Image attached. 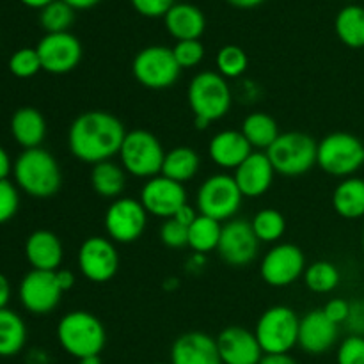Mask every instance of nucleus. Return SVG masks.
Wrapping results in <instances>:
<instances>
[{
  "mask_svg": "<svg viewBox=\"0 0 364 364\" xmlns=\"http://www.w3.org/2000/svg\"><path fill=\"white\" fill-rule=\"evenodd\" d=\"M240 188L230 174H213L206 178L198 191V210L201 215L219 220H231L242 206Z\"/></svg>",
  "mask_w": 364,
  "mask_h": 364,
  "instance_id": "9d476101",
  "label": "nucleus"
},
{
  "mask_svg": "<svg viewBox=\"0 0 364 364\" xmlns=\"http://www.w3.org/2000/svg\"><path fill=\"white\" fill-rule=\"evenodd\" d=\"M173 53L181 70H187V68H196L205 59V46L199 39L178 41L176 46L173 48Z\"/></svg>",
  "mask_w": 364,
  "mask_h": 364,
  "instance_id": "4c0bfd02",
  "label": "nucleus"
},
{
  "mask_svg": "<svg viewBox=\"0 0 364 364\" xmlns=\"http://www.w3.org/2000/svg\"><path fill=\"white\" fill-rule=\"evenodd\" d=\"M220 233H223V224L219 220L199 213L198 219L188 228V247L199 255L217 251Z\"/></svg>",
  "mask_w": 364,
  "mask_h": 364,
  "instance_id": "2f4dec72",
  "label": "nucleus"
},
{
  "mask_svg": "<svg viewBox=\"0 0 364 364\" xmlns=\"http://www.w3.org/2000/svg\"><path fill=\"white\" fill-rule=\"evenodd\" d=\"M27 343V326L16 311L0 309V358H13Z\"/></svg>",
  "mask_w": 364,
  "mask_h": 364,
  "instance_id": "cd10ccee",
  "label": "nucleus"
},
{
  "mask_svg": "<svg viewBox=\"0 0 364 364\" xmlns=\"http://www.w3.org/2000/svg\"><path fill=\"white\" fill-rule=\"evenodd\" d=\"M160 240L166 247L181 249L188 245V228L178 223L176 219H166L160 228Z\"/></svg>",
  "mask_w": 364,
  "mask_h": 364,
  "instance_id": "ea45409f",
  "label": "nucleus"
},
{
  "mask_svg": "<svg viewBox=\"0 0 364 364\" xmlns=\"http://www.w3.org/2000/svg\"><path fill=\"white\" fill-rule=\"evenodd\" d=\"M25 258L32 270H59L64 258V247L60 238L48 230H38L25 240Z\"/></svg>",
  "mask_w": 364,
  "mask_h": 364,
  "instance_id": "4be33fe9",
  "label": "nucleus"
},
{
  "mask_svg": "<svg viewBox=\"0 0 364 364\" xmlns=\"http://www.w3.org/2000/svg\"><path fill=\"white\" fill-rule=\"evenodd\" d=\"M11 73L16 78H32L38 75L41 68V60H39L38 50L36 48H20L9 57L7 63Z\"/></svg>",
  "mask_w": 364,
  "mask_h": 364,
  "instance_id": "e433bc0d",
  "label": "nucleus"
},
{
  "mask_svg": "<svg viewBox=\"0 0 364 364\" xmlns=\"http://www.w3.org/2000/svg\"><path fill=\"white\" fill-rule=\"evenodd\" d=\"M187 96L198 130H206L213 121L223 119L233 102L226 78L217 71H201L196 75L188 84Z\"/></svg>",
  "mask_w": 364,
  "mask_h": 364,
  "instance_id": "7ed1b4c3",
  "label": "nucleus"
},
{
  "mask_svg": "<svg viewBox=\"0 0 364 364\" xmlns=\"http://www.w3.org/2000/svg\"><path fill=\"white\" fill-rule=\"evenodd\" d=\"M301 318L288 306H272L256 323V340L263 354H288L299 341Z\"/></svg>",
  "mask_w": 364,
  "mask_h": 364,
  "instance_id": "6e6552de",
  "label": "nucleus"
},
{
  "mask_svg": "<svg viewBox=\"0 0 364 364\" xmlns=\"http://www.w3.org/2000/svg\"><path fill=\"white\" fill-rule=\"evenodd\" d=\"M306 272V256L295 244H277L263 256L259 276L269 287L284 288L294 284Z\"/></svg>",
  "mask_w": 364,
  "mask_h": 364,
  "instance_id": "ddd939ff",
  "label": "nucleus"
},
{
  "mask_svg": "<svg viewBox=\"0 0 364 364\" xmlns=\"http://www.w3.org/2000/svg\"><path fill=\"white\" fill-rule=\"evenodd\" d=\"M78 270L87 281L103 284L119 270V255L116 244L105 237H89L82 242L77 255Z\"/></svg>",
  "mask_w": 364,
  "mask_h": 364,
  "instance_id": "f8f14e48",
  "label": "nucleus"
},
{
  "mask_svg": "<svg viewBox=\"0 0 364 364\" xmlns=\"http://www.w3.org/2000/svg\"><path fill=\"white\" fill-rule=\"evenodd\" d=\"M21 4H25L27 7H32V9H43L48 4H52L53 0H20Z\"/></svg>",
  "mask_w": 364,
  "mask_h": 364,
  "instance_id": "864d4df0",
  "label": "nucleus"
},
{
  "mask_svg": "<svg viewBox=\"0 0 364 364\" xmlns=\"http://www.w3.org/2000/svg\"><path fill=\"white\" fill-rule=\"evenodd\" d=\"M11 135L23 149L41 148L46 137L45 116L34 107H20L11 117Z\"/></svg>",
  "mask_w": 364,
  "mask_h": 364,
  "instance_id": "b1692460",
  "label": "nucleus"
},
{
  "mask_svg": "<svg viewBox=\"0 0 364 364\" xmlns=\"http://www.w3.org/2000/svg\"><path fill=\"white\" fill-rule=\"evenodd\" d=\"M171 364H223L215 338L192 331L176 338L171 348Z\"/></svg>",
  "mask_w": 364,
  "mask_h": 364,
  "instance_id": "412c9836",
  "label": "nucleus"
},
{
  "mask_svg": "<svg viewBox=\"0 0 364 364\" xmlns=\"http://www.w3.org/2000/svg\"><path fill=\"white\" fill-rule=\"evenodd\" d=\"M198 215H199V213L196 212L194 206H191V205H188V203H187V205H183L180 210H178L176 213H174L173 219H176L178 223L183 224V226L191 228V224L194 223L196 219H198Z\"/></svg>",
  "mask_w": 364,
  "mask_h": 364,
  "instance_id": "a18cd8bd",
  "label": "nucleus"
},
{
  "mask_svg": "<svg viewBox=\"0 0 364 364\" xmlns=\"http://www.w3.org/2000/svg\"><path fill=\"white\" fill-rule=\"evenodd\" d=\"M322 309L327 315V318L333 320L336 326H341V323L347 322L348 318V313H350V302L345 301V299H331Z\"/></svg>",
  "mask_w": 364,
  "mask_h": 364,
  "instance_id": "37998d69",
  "label": "nucleus"
},
{
  "mask_svg": "<svg viewBox=\"0 0 364 364\" xmlns=\"http://www.w3.org/2000/svg\"><path fill=\"white\" fill-rule=\"evenodd\" d=\"M338 364H364V336L350 334L341 341L336 355Z\"/></svg>",
  "mask_w": 364,
  "mask_h": 364,
  "instance_id": "a19ab883",
  "label": "nucleus"
},
{
  "mask_svg": "<svg viewBox=\"0 0 364 364\" xmlns=\"http://www.w3.org/2000/svg\"><path fill=\"white\" fill-rule=\"evenodd\" d=\"M78 364H102V358L100 355H89V358L78 359Z\"/></svg>",
  "mask_w": 364,
  "mask_h": 364,
  "instance_id": "5fc2aeb1",
  "label": "nucleus"
},
{
  "mask_svg": "<svg viewBox=\"0 0 364 364\" xmlns=\"http://www.w3.org/2000/svg\"><path fill=\"white\" fill-rule=\"evenodd\" d=\"M259 249V240L249 220L231 219L223 226L220 233L219 258L231 267H245L256 258Z\"/></svg>",
  "mask_w": 364,
  "mask_h": 364,
  "instance_id": "2eb2a0df",
  "label": "nucleus"
},
{
  "mask_svg": "<svg viewBox=\"0 0 364 364\" xmlns=\"http://www.w3.org/2000/svg\"><path fill=\"white\" fill-rule=\"evenodd\" d=\"M20 208V192L9 180H0V226L9 223Z\"/></svg>",
  "mask_w": 364,
  "mask_h": 364,
  "instance_id": "58836bf2",
  "label": "nucleus"
},
{
  "mask_svg": "<svg viewBox=\"0 0 364 364\" xmlns=\"http://www.w3.org/2000/svg\"><path fill=\"white\" fill-rule=\"evenodd\" d=\"M252 153L251 144L240 130H223L210 141L208 155L213 164L223 169H237Z\"/></svg>",
  "mask_w": 364,
  "mask_h": 364,
  "instance_id": "5701e85b",
  "label": "nucleus"
},
{
  "mask_svg": "<svg viewBox=\"0 0 364 364\" xmlns=\"http://www.w3.org/2000/svg\"><path fill=\"white\" fill-rule=\"evenodd\" d=\"M316 166L336 178H350L364 166V144L347 132H334L323 137L316 148Z\"/></svg>",
  "mask_w": 364,
  "mask_h": 364,
  "instance_id": "39448f33",
  "label": "nucleus"
},
{
  "mask_svg": "<svg viewBox=\"0 0 364 364\" xmlns=\"http://www.w3.org/2000/svg\"><path fill=\"white\" fill-rule=\"evenodd\" d=\"M139 201L142 203L148 215L171 219L181 206L187 205V191L178 181L159 174L146 181Z\"/></svg>",
  "mask_w": 364,
  "mask_h": 364,
  "instance_id": "f3484780",
  "label": "nucleus"
},
{
  "mask_svg": "<svg viewBox=\"0 0 364 364\" xmlns=\"http://www.w3.org/2000/svg\"><path fill=\"white\" fill-rule=\"evenodd\" d=\"M231 6L238 7V9H252V7L262 6L265 0H228Z\"/></svg>",
  "mask_w": 364,
  "mask_h": 364,
  "instance_id": "603ef678",
  "label": "nucleus"
},
{
  "mask_svg": "<svg viewBox=\"0 0 364 364\" xmlns=\"http://www.w3.org/2000/svg\"><path fill=\"white\" fill-rule=\"evenodd\" d=\"M223 364H259L263 350L256 334L240 326H230L215 338Z\"/></svg>",
  "mask_w": 364,
  "mask_h": 364,
  "instance_id": "6ab92c4d",
  "label": "nucleus"
},
{
  "mask_svg": "<svg viewBox=\"0 0 364 364\" xmlns=\"http://www.w3.org/2000/svg\"><path fill=\"white\" fill-rule=\"evenodd\" d=\"M334 28L343 45L364 48V7L347 6L338 13Z\"/></svg>",
  "mask_w": 364,
  "mask_h": 364,
  "instance_id": "7c9ffc66",
  "label": "nucleus"
},
{
  "mask_svg": "<svg viewBox=\"0 0 364 364\" xmlns=\"http://www.w3.org/2000/svg\"><path fill=\"white\" fill-rule=\"evenodd\" d=\"M134 9L146 18H160L169 13L174 0H130Z\"/></svg>",
  "mask_w": 364,
  "mask_h": 364,
  "instance_id": "79ce46f5",
  "label": "nucleus"
},
{
  "mask_svg": "<svg viewBox=\"0 0 364 364\" xmlns=\"http://www.w3.org/2000/svg\"><path fill=\"white\" fill-rule=\"evenodd\" d=\"M64 291L55 279V272L31 270L21 279L18 297L21 306L32 315H50L60 304Z\"/></svg>",
  "mask_w": 364,
  "mask_h": 364,
  "instance_id": "4468645a",
  "label": "nucleus"
},
{
  "mask_svg": "<svg viewBox=\"0 0 364 364\" xmlns=\"http://www.w3.org/2000/svg\"><path fill=\"white\" fill-rule=\"evenodd\" d=\"M333 208L348 220L364 217V180L358 176L345 178L333 192Z\"/></svg>",
  "mask_w": 364,
  "mask_h": 364,
  "instance_id": "a878e982",
  "label": "nucleus"
},
{
  "mask_svg": "<svg viewBox=\"0 0 364 364\" xmlns=\"http://www.w3.org/2000/svg\"><path fill=\"white\" fill-rule=\"evenodd\" d=\"M304 284L315 294H331L336 290L341 281V274L338 267L331 262H315L306 267Z\"/></svg>",
  "mask_w": 364,
  "mask_h": 364,
  "instance_id": "72a5a7b5",
  "label": "nucleus"
},
{
  "mask_svg": "<svg viewBox=\"0 0 364 364\" xmlns=\"http://www.w3.org/2000/svg\"><path fill=\"white\" fill-rule=\"evenodd\" d=\"M75 20V9L68 6L64 0H53L39 13V23L45 28L46 34H59L68 32Z\"/></svg>",
  "mask_w": 364,
  "mask_h": 364,
  "instance_id": "f704fd0d",
  "label": "nucleus"
},
{
  "mask_svg": "<svg viewBox=\"0 0 364 364\" xmlns=\"http://www.w3.org/2000/svg\"><path fill=\"white\" fill-rule=\"evenodd\" d=\"M345 326L350 331V334L364 336V299L350 302V313H348Z\"/></svg>",
  "mask_w": 364,
  "mask_h": 364,
  "instance_id": "c03bdc74",
  "label": "nucleus"
},
{
  "mask_svg": "<svg viewBox=\"0 0 364 364\" xmlns=\"http://www.w3.org/2000/svg\"><path fill=\"white\" fill-rule=\"evenodd\" d=\"M11 301V283L2 272H0V309L7 308Z\"/></svg>",
  "mask_w": 364,
  "mask_h": 364,
  "instance_id": "8fccbe9b",
  "label": "nucleus"
},
{
  "mask_svg": "<svg viewBox=\"0 0 364 364\" xmlns=\"http://www.w3.org/2000/svg\"><path fill=\"white\" fill-rule=\"evenodd\" d=\"M70 7H73L75 11H82V9H91V7L98 6L102 0H64Z\"/></svg>",
  "mask_w": 364,
  "mask_h": 364,
  "instance_id": "3c124183",
  "label": "nucleus"
},
{
  "mask_svg": "<svg viewBox=\"0 0 364 364\" xmlns=\"http://www.w3.org/2000/svg\"><path fill=\"white\" fill-rule=\"evenodd\" d=\"M242 135L247 139L251 148L269 149L279 137V127L276 119L265 112H251L242 123Z\"/></svg>",
  "mask_w": 364,
  "mask_h": 364,
  "instance_id": "c756f323",
  "label": "nucleus"
},
{
  "mask_svg": "<svg viewBox=\"0 0 364 364\" xmlns=\"http://www.w3.org/2000/svg\"><path fill=\"white\" fill-rule=\"evenodd\" d=\"M13 173V162L6 149L0 146V180H7V176Z\"/></svg>",
  "mask_w": 364,
  "mask_h": 364,
  "instance_id": "09e8293b",
  "label": "nucleus"
},
{
  "mask_svg": "<svg viewBox=\"0 0 364 364\" xmlns=\"http://www.w3.org/2000/svg\"><path fill=\"white\" fill-rule=\"evenodd\" d=\"M14 185L36 199H48L59 192L63 174L57 160L43 148L23 149L13 164Z\"/></svg>",
  "mask_w": 364,
  "mask_h": 364,
  "instance_id": "f03ea898",
  "label": "nucleus"
},
{
  "mask_svg": "<svg viewBox=\"0 0 364 364\" xmlns=\"http://www.w3.org/2000/svg\"><path fill=\"white\" fill-rule=\"evenodd\" d=\"M217 73L224 78H238L245 73L249 66L247 53L237 45H226L217 53Z\"/></svg>",
  "mask_w": 364,
  "mask_h": 364,
  "instance_id": "c9c22d12",
  "label": "nucleus"
},
{
  "mask_svg": "<svg viewBox=\"0 0 364 364\" xmlns=\"http://www.w3.org/2000/svg\"><path fill=\"white\" fill-rule=\"evenodd\" d=\"M363 249H364V235H363Z\"/></svg>",
  "mask_w": 364,
  "mask_h": 364,
  "instance_id": "4d7b16f0",
  "label": "nucleus"
},
{
  "mask_svg": "<svg viewBox=\"0 0 364 364\" xmlns=\"http://www.w3.org/2000/svg\"><path fill=\"white\" fill-rule=\"evenodd\" d=\"M315 139L302 132H287L276 139L272 146L267 149L270 164L276 174L283 176H302L316 166Z\"/></svg>",
  "mask_w": 364,
  "mask_h": 364,
  "instance_id": "423d86ee",
  "label": "nucleus"
},
{
  "mask_svg": "<svg viewBox=\"0 0 364 364\" xmlns=\"http://www.w3.org/2000/svg\"><path fill=\"white\" fill-rule=\"evenodd\" d=\"M105 231L114 244H134L148 226V212L134 198H117L105 212Z\"/></svg>",
  "mask_w": 364,
  "mask_h": 364,
  "instance_id": "9b49d317",
  "label": "nucleus"
},
{
  "mask_svg": "<svg viewBox=\"0 0 364 364\" xmlns=\"http://www.w3.org/2000/svg\"><path fill=\"white\" fill-rule=\"evenodd\" d=\"M43 71L50 75H66L82 60V45L70 32L46 34L36 46Z\"/></svg>",
  "mask_w": 364,
  "mask_h": 364,
  "instance_id": "dca6fc26",
  "label": "nucleus"
},
{
  "mask_svg": "<svg viewBox=\"0 0 364 364\" xmlns=\"http://www.w3.org/2000/svg\"><path fill=\"white\" fill-rule=\"evenodd\" d=\"M151 364H171V363H151Z\"/></svg>",
  "mask_w": 364,
  "mask_h": 364,
  "instance_id": "6e6d98bb",
  "label": "nucleus"
},
{
  "mask_svg": "<svg viewBox=\"0 0 364 364\" xmlns=\"http://www.w3.org/2000/svg\"><path fill=\"white\" fill-rule=\"evenodd\" d=\"M119 159L127 174L149 180L162 173L166 151L162 142L151 132L132 130L121 144Z\"/></svg>",
  "mask_w": 364,
  "mask_h": 364,
  "instance_id": "0eeeda50",
  "label": "nucleus"
},
{
  "mask_svg": "<svg viewBox=\"0 0 364 364\" xmlns=\"http://www.w3.org/2000/svg\"><path fill=\"white\" fill-rule=\"evenodd\" d=\"M166 28L178 41L199 39L206 28L205 14L192 4H174L164 16Z\"/></svg>",
  "mask_w": 364,
  "mask_h": 364,
  "instance_id": "393cba45",
  "label": "nucleus"
},
{
  "mask_svg": "<svg viewBox=\"0 0 364 364\" xmlns=\"http://www.w3.org/2000/svg\"><path fill=\"white\" fill-rule=\"evenodd\" d=\"M259 364H297L290 354H263Z\"/></svg>",
  "mask_w": 364,
  "mask_h": 364,
  "instance_id": "de8ad7c7",
  "label": "nucleus"
},
{
  "mask_svg": "<svg viewBox=\"0 0 364 364\" xmlns=\"http://www.w3.org/2000/svg\"><path fill=\"white\" fill-rule=\"evenodd\" d=\"M57 340L71 358L84 359L102 354L107 343V331L98 316L84 309H75L57 323Z\"/></svg>",
  "mask_w": 364,
  "mask_h": 364,
  "instance_id": "20e7f679",
  "label": "nucleus"
},
{
  "mask_svg": "<svg viewBox=\"0 0 364 364\" xmlns=\"http://www.w3.org/2000/svg\"><path fill=\"white\" fill-rule=\"evenodd\" d=\"M199 171V155L188 146H180L166 153L162 164V176L183 185L191 181Z\"/></svg>",
  "mask_w": 364,
  "mask_h": 364,
  "instance_id": "c85d7f7f",
  "label": "nucleus"
},
{
  "mask_svg": "<svg viewBox=\"0 0 364 364\" xmlns=\"http://www.w3.org/2000/svg\"><path fill=\"white\" fill-rule=\"evenodd\" d=\"M272 164L263 151H252L240 166L235 169V181L244 198H259L270 188L274 181Z\"/></svg>",
  "mask_w": 364,
  "mask_h": 364,
  "instance_id": "aec40b11",
  "label": "nucleus"
},
{
  "mask_svg": "<svg viewBox=\"0 0 364 364\" xmlns=\"http://www.w3.org/2000/svg\"><path fill=\"white\" fill-rule=\"evenodd\" d=\"M55 279L63 291L71 290V288L75 287V274L71 272V270H66V269L55 270Z\"/></svg>",
  "mask_w": 364,
  "mask_h": 364,
  "instance_id": "49530a36",
  "label": "nucleus"
},
{
  "mask_svg": "<svg viewBox=\"0 0 364 364\" xmlns=\"http://www.w3.org/2000/svg\"><path fill=\"white\" fill-rule=\"evenodd\" d=\"M91 187L98 196L114 201L127 188V171L112 160L96 164L91 169Z\"/></svg>",
  "mask_w": 364,
  "mask_h": 364,
  "instance_id": "bb28decb",
  "label": "nucleus"
},
{
  "mask_svg": "<svg viewBox=\"0 0 364 364\" xmlns=\"http://www.w3.org/2000/svg\"><path fill=\"white\" fill-rule=\"evenodd\" d=\"M128 132L119 117L107 110H87L77 116L68 132V146L77 160L96 166L119 155Z\"/></svg>",
  "mask_w": 364,
  "mask_h": 364,
  "instance_id": "f257e3e1",
  "label": "nucleus"
},
{
  "mask_svg": "<svg viewBox=\"0 0 364 364\" xmlns=\"http://www.w3.org/2000/svg\"><path fill=\"white\" fill-rule=\"evenodd\" d=\"M132 73L142 87L162 91L178 82L181 68L174 57L173 48L153 45L142 48L132 63Z\"/></svg>",
  "mask_w": 364,
  "mask_h": 364,
  "instance_id": "1a4fd4ad",
  "label": "nucleus"
},
{
  "mask_svg": "<svg viewBox=\"0 0 364 364\" xmlns=\"http://www.w3.org/2000/svg\"><path fill=\"white\" fill-rule=\"evenodd\" d=\"M251 226L259 244H276L287 231V220L276 208H263L251 220Z\"/></svg>",
  "mask_w": 364,
  "mask_h": 364,
  "instance_id": "473e14b6",
  "label": "nucleus"
},
{
  "mask_svg": "<svg viewBox=\"0 0 364 364\" xmlns=\"http://www.w3.org/2000/svg\"><path fill=\"white\" fill-rule=\"evenodd\" d=\"M338 334L340 326L327 318L323 309H313L301 318L297 345L306 354H326L336 345Z\"/></svg>",
  "mask_w": 364,
  "mask_h": 364,
  "instance_id": "a211bd4d",
  "label": "nucleus"
}]
</instances>
